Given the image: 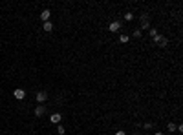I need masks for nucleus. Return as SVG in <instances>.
<instances>
[{"label":"nucleus","instance_id":"obj_1","mask_svg":"<svg viewBox=\"0 0 183 135\" xmlns=\"http://www.w3.org/2000/svg\"><path fill=\"white\" fill-rule=\"evenodd\" d=\"M154 44H156V46H159V48H165L167 44H169V38L163 37V35H156V37H154Z\"/></svg>","mask_w":183,"mask_h":135},{"label":"nucleus","instance_id":"obj_2","mask_svg":"<svg viewBox=\"0 0 183 135\" xmlns=\"http://www.w3.org/2000/svg\"><path fill=\"white\" fill-rule=\"evenodd\" d=\"M139 22H141V29H150V20H148V15H139Z\"/></svg>","mask_w":183,"mask_h":135},{"label":"nucleus","instance_id":"obj_3","mask_svg":"<svg viewBox=\"0 0 183 135\" xmlns=\"http://www.w3.org/2000/svg\"><path fill=\"white\" fill-rule=\"evenodd\" d=\"M108 29H110L112 33H119V31H121V22H119V20H113V22H110Z\"/></svg>","mask_w":183,"mask_h":135},{"label":"nucleus","instance_id":"obj_4","mask_svg":"<svg viewBox=\"0 0 183 135\" xmlns=\"http://www.w3.org/2000/svg\"><path fill=\"white\" fill-rule=\"evenodd\" d=\"M35 99H37V102H38V104H42V102H46V101H48V93H46V91H37Z\"/></svg>","mask_w":183,"mask_h":135},{"label":"nucleus","instance_id":"obj_5","mask_svg":"<svg viewBox=\"0 0 183 135\" xmlns=\"http://www.w3.org/2000/svg\"><path fill=\"white\" fill-rule=\"evenodd\" d=\"M13 95H15V99H17V101H22V99L26 97V91H24L22 88H17V89L13 91Z\"/></svg>","mask_w":183,"mask_h":135},{"label":"nucleus","instance_id":"obj_6","mask_svg":"<svg viewBox=\"0 0 183 135\" xmlns=\"http://www.w3.org/2000/svg\"><path fill=\"white\" fill-rule=\"evenodd\" d=\"M49 17H51V11H49V9H44V11L41 13V20L42 22H49Z\"/></svg>","mask_w":183,"mask_h":135},{"label":"nucleus","instance_id":"obj_7","mask_svg":"<svg viewBox=\"0 0 183 135\" xmlns=\"http://www.w3.org/2000/svg\"><path fill=\"white\" fill-rule=\"evenodd\" d=\"M44 113H46V108H44L42 104H38V106L35 108V115H37V117H42Z\"/></svg>","mask_w":183,"mask_h":135},{"label":"nucleus","instance_id":"obj_8","mask_svg":"<svg viewBox=\"0 0 183 135\" xmlns=\"http://www.w3.org/2000/svg\"><path fill=\"white\" fill-rule=\"evenodd\" d=\"M61 119H62V115H61V113H53L51 117H49V121H51L53 124H59V122H61Z\"/></svg>","mask_w":183,"mask_h":135},{"label":"nucleus","instance_id":"obj_9","mask_svg":"<svg viewBox=\"0 0 183 135\" xmlns=\"http://www.w3.org/2000/svg\"><path fill=\"white\" fill-rule=\"evenodd\" d=\"M42 29H44L46 33H49V31L53 29V24H51V22H44V24H42Z\"/></svg>","mask_w":183,"mask_h":135},{"label":"nucleus","instance_id":"obj_10","mask_svg":"<svg viewBox=\"0 0 183 135\" xmlns=\"http://www.w3.org/2000/svg\"><path fill=\"white\" fill-rule=\"evenodd\" d=\"M57 133H59V135H64V133H66V130H64L62 124H59V126H57Z\"/></svg>","mask_w":183,"mask_h":135},{"label":"nucleus","instance_id":"obj_11","mask_svg":"<svg viewBox=\"0 0 183 135\" xmlns=\"http://www.w3.org/2000/svg\"><path fill=\"white\" fill-rule=\"evenodd\" d=\"M125 20H126V22H130V20H134V15H132L130 11H128V13H125Z\"/></svg>","mask_w":183,"mask_h":135},{"label":"nucleus","instance_id":"obj_12","mask_svg":"<svg viewBox=\"0 0 183 135\" xmlns=\"http://www.w3.org/2000/svg\"><path fill=\"white\" fill-rule=\"evenodd\" d=\"M119 42L126 44V42H128V35H119Z\"/></svg>","mask_w":183,"mask_h":135},{"label":"nucleus","instance_id":"obj_13","mask_svg":"<svg viewBox=\"0 0 183 135\" xmlns=\"http://www.w3.org/2000/svg\"><path fill=\"white\" fill-rule=\"evenodd\" d=\"M167 130H169V132H176V124H174V122H169V126H167Z\"/></svg>","mask_w":183,"mask_h":135},{"label":"nucleus","instance_id":"obj_14","mask_svg":"<svg viewBox=\"0 0 183 135\" xmlns=\"http://www.w3.org/2000/svg\"><path fill=\"white\" fill-rule=\"evenodd\" d=\"M148 35H150V37H152V38H154V37H156V35H157V31H156V29H148Z\"/></svg>","mask_w":183,"mask_h":135},{"label":"nucleus","instance_id":"obj_15","mask_svg":"<svg viewBox=\"0 0 183 135\" xmlns=\"http://www.w3.org/2000/svg\"><path fill=\"white\" fill-rule=\"evenodd\" d=\"M143 128H145V130H150V128H152V122H145V124H143Z\"/></svg>","mask_w":183,"mask_h":135},{"label":"nucleus","instance_id":"obj_16","mask_svg":"<svg viewBox=\"0 0 183 135\" xmlns=\"http://www.w3.org/2000/svg\"><path fill=\"white\" fill-rule=\"evenodd\" d=\"M134 37H136V38L141 37V31H139V29H136V31H134Z\"/></svg>","mask_w":183,"mask_h":135},{"label":"nucleus","instance_id":"obj_17","mask_svg":"<svg viewBox=\"0 0 183 135\" xmlns=\"http://www.w3.org/2000/svg\"><path fill=\"white\" fill-rule=\"evenodd\" d=\"M115 135H126L125 132H115Z\"/></svg>","mask_w":183,"mask_h":135},{"label":"nucleus","instance_id":"obj_18","mask_svg":"<svg viewBox=\"0 0 183 135\" xmlns=\"http://www.w3.org/2000/svg\"><path fill=\"white\" fill-rule=\"evenodd\" d=\"M154 135H165V133H163V132H156Z\"/></svg>","mask_w":183,"mask_h":135},{"label":"nucleus","instance_id":"obj_19","mask_svg":"<svg viewBox=\"0 0 183 135\" xmlns=\"http://www.w3.org/2000/svg\"><path fill=\"white\" fill-rule=\"evenodd\" d=\"M132 135H139V133H132Z\"/></svg>","mask_w":183,"mask_h":135}]
</instances>
